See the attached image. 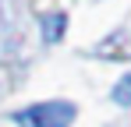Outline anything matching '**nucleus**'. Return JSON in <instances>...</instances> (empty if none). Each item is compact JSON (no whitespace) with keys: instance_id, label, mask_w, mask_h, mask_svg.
<instances>
[{"instance_id":"nucleus-2","label":"nucleus","mask_w":131,"mask_h":127,"mask_svg":"<svg viewBox=\"0 0 131 127\" xmlns=\"http://www.w3.org/2000/svg\"><path fill=\"white\" fill-rule=\"evenodd\" d=\"M64 25H67L64 14H43V39L46 42H57L60 35H64Z\"/></svg>"},{"instance_id":"nucleus-3","label":"nucleus","mask_w":131,"mask_h":127,"mask_svg":"<svg viewBox=\"0 0 131 127\" xmlns=\"http://www.w3.org/2000/svg\"><path fill=\"white\" fill-rule=\"evenodd\" d=\"M113 103H121V106H131V74H124L121 81L113 85Z\"/></svg>"},{"instance_id":"nucleus-1","label":"nucleus","mask_w":131,"mask_h":127,"mask_svg":"<svg viewBox=\"0 0 131 127\" xmlns=\"http://www.w3.org/2000/svg\"><path fill=\"white\" fill-rule=\"evenodd\" d=\"M74 106L64 103V99H53V103H39V106H28V109H21L14 120L21 127H71V120H74Z\"/></svg>"}]
</instances>
